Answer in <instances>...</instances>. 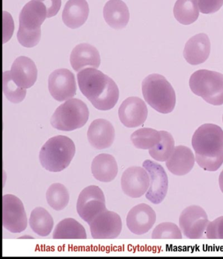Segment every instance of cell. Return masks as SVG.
Instances as JSON below:
<instances>
[{"mask_svg":"<svg viewBox=\"0 0 223 259\" xmlns=\"http://www.w3.org/2000/svg\"><path fill=\"white\" fill-rule=\"evenodd\" d=\"M157 220L156 212L147 204L136 205L130 209L127 217L128 229L136 235H143L152 229Z\"/></svg>","mask_w":223,"mask_h":259,"instance_id":"16","label":"cell"},{"mask_svg":"<svg viewBox=\"0 0 223 259\" xmlns=\"http://www.w3.org/2000/svg\"><path fill=\"white\" fill-rule=\"evenodd\" d=\"M3 227L12 233L25 231L28 220L23 203L16 196L8 194L2 199Z\"/></svg>","mask_w":223,"mask_h":259,"instance_id":"9","label":"cell"},{"mask_svg":"<svg viewBox=\"0 0 223 259\" xmlns=\"http://www.w3.org/2000/svg\"><path fill=\"white\" fill-rule=\"evenodd\" d=\"M103 17L108 25L120 30L125 28L129 22V10L122 0H109L103 8Z\"/></svg>","mask_w":223,"mask_h":259,"instance_id":"24","label":"cell"},{"mask_svg":"<svg viewBox=\"0 0 223 259\" xmlns=\"http://www.w3.org/2000/svg\"><path fill=\"white\" fill-rule=\"evenodd\" d=\"M47 203L56 211L63 210L68 205L69 194L66 187L60 183L51 185L46 193Z\"/></svg>","mask_w":223,"mask_h":259,"instance_id":"29","label":"cell"},{"mask_svg":"<svg viewBox=\"0 0 223 259\" xmlns=\"http://www.w3.org/2000/svg\"><path fill=\"white\" fill-rule=\"evenodd\" d=\"M33 238L32 237H31V236H22V237H20L19 238Z\"/></svg>","mask_w":223,"mask_h":259,"instance_id":"39","label":"cell"},{"mask_svg":"<svg viewBox=\"0 0 223 259\" xmlns=\"http://www.w3.org/2000/svg\"><path fill=\"white\" fill-rule=\"evenodd\" d=\"M13 82L20 89H30L38 78V69L35 63L26 56H20L13 63L10 71Z\"/></svg>","mask_w":223,"mask_h":259,"instance_id":"18","label":"cell"},{"mask_svg":"<svg viewBox=\"0 0 223 259\" xmlns=\"http://www.w3.org/2000/svg\"><path fill=\"white\" fill-rule=\"evenodd\" d=\"M191 90L209 104L223 105V75L218 72L200 69L189 80Z\"/></svg>","mask_w":223,"mask_h":259,"instance_id":"5","label":"cell"},{"mask_svg":"<svg viewBox=\"0 0 223 259\" xmlns=\"http://www.w3.org/2000/svg\"><path fill=\"white\" fill-rule=\"evenodd\" d=\"M218 184H219V188L220 191L223 193V170L220 172L219 178H218Z\"/></svg>","mask_w":223,"mask_h":259,"instance_id":"38","label":"cell"},{"mask_svg":"<svg viewBox=\"0 0 223 259\" xmlns=\"http://www.w3.org/2000/svg\"><path fill=\"white\" fill-rule=\"evenodd\" d=\"M75 154L73 141L64 135H58L49 139L42 146L39 159L45 169L59 172L69 165Z\"/></svg>","mask_w":223,"mask_h":259,"instance_id":"3","label":"cell"},{"mask_svg":"<svg viewBox=\"0 0 223 259\" xmlns=\"http://www.w3.org/2000/svg\"><path fill=\"white\" fill-rule=\"evenodd\" d=\"M89 110L86 104L78 99L67 100L56 109L51 118V124L62 132H72L86 124Z\"/></svg>","mask_w":223,"mask_h":259,"instance_id":"6","label":"cell"},{"mask_svg":"<svg viewBox=\"0 0 223 259\" xmlns=\"http://www.w3.org/2000/svg\"><path fill=\"white\" fill-rule=\"evenodd\" d=\"M29 225L38 235L47 236L53 231L54 222L48 211L42 207H37L31 212Z\"/></svg>","mask_w":223,"mask_h":259,"instance_id":"26","label":"cell"},{"mask_svg":"<svg viewBox=\"0 0 223 259\" xmlns=\"http://www.w3.org/2000/svg\"><path fill=\"white\" fill-rule=\"evenodd\" d=\"M147 105L137 97L127 98L119 107V120L128 128H135L143 125L147 120Z\"/></svg>","mask_w":223,"mask_h":259,"instance_id":"15","label":"cell"},{"mask_svg":"<svg viewBox=\"0 0 223 259\" xmlns=\"http://www.w3.org/2000/svg\"><path fill=\"white\" fill-rule=\"evenodd\" d=\"M143 167L147 171L150 177V186L145 197L153 204H161L168 193V175L163 166L152 160H145Z\"/></svg>","mask_w":223,"mask_h":259,"instance_id":"11","label":"cell"},{"mask_svg":"<svg viewBox=\"0 0 223 259\" xmlns=\"http://www.w3.org/2000/svg\"><path fill=\"white\" fill-rule=\"evenodd\" d=\"M142 93L146 102L161 114L172 112L176 103L172 85L164 76L152 74L142 82Z\"/></svg>","mask_w":223,"mask_h":259,"instance_id":"4","label":"cell"},{"mask_svg":"<svg viewBox=\"0 0 223 259\" xmlns=\"http://www.w3.org/2000/svg\"><path fill=\"white\" fill-rule=\"evenodd\" d=\"M175 19L183 25H190L199 17L197 0H177L173 8Z\"/></svg>","mask_w":223,"mask_h":259,"instance_id":"27","label":"cell"},{"mask_svg":"<svg viewBox=\"0 0 223 259\" xmlns=\"http://www.w3.org/2000/svg\"><path fill=\"white\" fill-rule=\"evenodd\" d=\"M47 17V8L42 2L31 0L24 6L20 13L17 32V39L22 46L31 48L39 44L41 26Z\"/></svg>","mask_w":223,"mask_h":259,"instance_id":"2","label":"cell"},{"mask_svg":"<svg viewBox=\"0 0 223 259\" xmlns=\"http://www.w3.org/2000/svg\"><path fill=\"white\" fill-rule=\"evenodd\" d=\"M161 142L155 147L148 150V154L155 161L165 162L170 158L175 150V141L170 133L161 131Z\"/></svg>","mask_w":223,"mask_h":259,"instance_id":"30","label":"cell"},{"mask_svg":"<svg viewBox=\"0 0 223 259\" xmlns=\"http://www.w3.org/2000/svg\"><path fill=\"white\" fill-rule=\"evenodd\" d=\"M89 225L94 239H115L120 235L123 228L118 213L107 209L97 215Z\"/></svg>","mask_w":223,"mask_h":259,"instance_id":"12","label":"cell"},{"mask_svg":"<svg viewBox=\"0 0 223 259\" xmlns=\"http://www.w3.org/2000/svg\"><path fill=\"white\" fill-rule=\"evenodd\" d=\"M222 121H223V116H222Z\"/></svg>","mask_w":223,"mask_h":259,"instance_id":"40","label":"cell"},{"mask_svg":"<svg viewBox=\"0 0 223 259\" xmlns=\"http://www.w3.org/2000/svg\"><path fill=\"white\" fill-rule=\"evenodd\" d=\"M195 154L217 156L223 152V130L213 123H205L198 128L192 138Z\"/></svg>","mask_w":223,"mask_h":259,"instance_id":"7","label":"cell"},{"mask_svg":"<svg viewBox=\"0 0 223 259\" xmlns=\"http://www.w3.org/2000/svg\"><path fill=\"white\" fill-rule=\"evenodd\" d=\"M14 30L12 17L8 13L4 12V44L10 39Z\"/></svg>","mask_w":223,"mask_h":259,"instance_id":"36","label":"cell"},{"mask_svg":"<svg viewBox=\"0 0 223 259\" xmlns=\"http://www.w3.org/2000/svg\"><path fill=\"white\" fill-rule=\"evenodd\" d=\"M198 8L203 14L217 12L223 5V0H197Z\"/></svg>","mask_w":223,"mask_h":259,"instance_id":"35","label":"cell"},{"mask_svg":"<svg viewBox=\"0 0 223 259\" xmlns=\"http://www.w3.org/2000/svg\"><path fill=\"white\" fill-rule=\"evenodd\" d=\"M209 222L205 209L197 205L187 207L179 216V228L189 239L203 238Z\"/></svg>","mask_w":223,"mask_h":259,"instance_id":"8","label":"cell"},{"mask_svg":"<svg viewBox=\"0 0 223 259\" xmlns=\"http://www.w3.org/2000/svg\"><path fill=\"white\" fill-rule=\"evenodd\" d=\"M107 210L103 191L98 186H89L83 189L77 202V211L88 224L99 213Z\"/></svg>","mask_w":223,"mask_h":259,"instance_id":"10","label":"cell"},{"mask_svg":"<svg viewBox=\"0 0 223 259\" xmlns=\"http://www.w3.org/2000/svg\"><path fill=\"white\" fill-rule=\"evenodd\" d=\"M3 92L6 98L13 103H19L24 100L26 89H20L11 77L10 71L3 73Z\"/></svg>","mask_w":223,"mask_h":259,"instance_id":"31","label":"cell"},{"mask_svg":"<svg viewBox=\"0 0 223 259\" xmlns=\"http://www.w3.org/2000/svg\"><path fill=\"white\" fill-rule=\"evenodd\" d=\"M150 186V177L145 168L132 166L124 171L121 188L128 197L137 199L145 194Z\"/></svg>","mask_w":223,"mask_h":259,"instance_id":"14","label":"cell"},{"mask_svg":"<svg viewBox=\"0 0 223 259\" xmlns=\"http://www.w3.org/2000/svg\"><path fill=\"white\" fill-rule=\"evenodd\" d=\"M206 236L208 239H223V216L209 222Z\"/></svg>","mask_w":223,"mask_h":259,"instance_id":"34","label":"cell"},{"mask_svg":"<svg viewBox=\"0 0 223 259\" xmlns=\"http://www.w3.org/2000/svg\"><path fill=\"white\" fill-rule=\"evenodd\" d=\"M153 239H182V232L177 225L172 222H163L153 230Z\"/></svg>","mask_w":223,"mask_h":259,"instance_id":"32","label":"cell"},{"mask_svg":"<svg viewBox=\"0 0 223 259\" xmlns=\"http://www.w3.org/2000/svg\"><path fill=\"white\" fill-rule=\"evenodd\" d=\"M89 15V7L86 0H68L62 12L65 25L71 29L82 26Z\"/></svg>","mask_w":223,"mask_h":259,"instance_id":"22","label":"cell"},{"mask_svg":"<svg viewBox=\"0 0 223 259\" xmlns=\"http://www.w3.org/2000/svg\"><path fill=\"white\" fill-rule=\"evenodd\" d=\"M79 87L96 109L111 110L119 98L116 83L102 72L95 68L81 70L78 74Z\"/></svg>","mask_w":223,"mask_h":259,"instance_id":"1","label":"cell"},{"mask_svg":"<svg viewBox=\"0 0 223 259\" xmlns=\"http://www.w3.org/2000/svg\"><path fill=\"white\" fill-rule=\"evenodd\" d=\"M130 139L137 149L150 150L161 142L162 136L161 132L144 127L133 133Z\"/></svg>","mask_w":223,"mask_h":259,"instance_id":"28","label":"cell"},{"mask_svg":"<svg viewBox=\"0 0 223 259\" xmlns=\"http://www.w3.org/2000/svg\"><path fill=\"white\" fill-rule=\"evenodd\" d=\"M100 62V53L91 45L81 44L77 45L71 52L70 63L72 68L76 71H80L87 66L98 69Z\"/></svg>","mask_w":223,"mask_h":259,"instance_id":"21","label":"cell"},{"mask_svg":"<svg viewBox=\"0 0 223 259\" xmlns=\"http://www.w3.org/2000/svg\"><path fill=\"white\" fill-rule=\"evenodd\" d=\"M116 132L110 121L100 118L94 120L87 132L90 145L97 150H104L111 147L115 141Z\"/></svg>","mask_w":223,"mask_h":259,"instance_id":"17","label":"cell"},{"mask_svg":"<svg viewBox=\"0 0 223 259\" xmlns=\"http://www.w3.org/2000/svg\"><path fill=\"white\" fill-rule=\"evenodd\" d=\"M118 170V164L112 155L99 154L92 160V174L98 181L109 183L116 179Z\"/></svg>","mask_w":223,"mask_h":259,"instance_id":"23","label":"cell"},{"mask_svg":"<svg viewBox=\"0 0 223 259\" xmlns=\"http://www.w3.org/2000/svg\"><path fill=\"white\" fill-rule=\"evenodd\" d=\"M54 239H86L84 227L73 218H66L55 227L53 234Z\"/></svg>","mask_w":223,"mask_h":259,"instance_id":"25","label":"cell"},{"mask_svg":"<svg viewBox=\"0 0 223 259\" xmlns=\"http://www.w3.org/2000/svg\"><path fill=\"white\" fill-rule=\"evenodd\" d=\"M48 87L51 95L55 100L64 101L76 95L75 76L67 69H58L49 76Z\"/></svg>","mask_w":223,"mask_h":259,"instance_id":"13","label":"cell"},{"mask_svg":"<svg viewBox=\"0 0 223 259\" xmlns=\"http://www.w3.org/2000/svg\"><path fill=\"white\" fill-rule=\"evenodd\" d=\"M196 161L202 169L215 172L219 169L223 164V152L217 156L206 157L195 154Z\"/></svg>","mask_w":223,"mask_h":259,"instance_id":"33","label":"cell"},{"mask_svg":"<svg viewBox=\"0 0 223 259\" xmlns=\"http://www.w3.org/2000/svg\"><path fill=\"white\" fill-rule=\"evenodd\" d=\"M42 2L46 6L47 11V18L55 17L60 10L61 0H37Z\"/></svg>","mask_w":223,"mask_h":259,"instance_id":"37","label":"cell"},{"mask_svg":"<svg viewBox=\"0 0 223 259\" xmlns=\"http://www.w3.org/2000/svg\"><path fill=\"white\" fill-rule=\"evenodd\" d=\"M211 42L205 33L193 36L187 42L183 56L187 62L193 65L203 64L210 55Z\"/></svg>","mask_w":223,"mask_h":259,"instance_id":"19","label":"cell"},{"mask_svg":"<svg viewBox=\"0 0 223 259\" xmlns=\"http://www.w3.org/2000/svg\"><path fill=\"white\" fill-rule=\"evenodd\" d=\"M196 161L192 150L188 146L179 145L170 158L166 161V167L171 173L175 176H184L193 170Z\"/></svg>","mask_w":223,"mask_h":259,"instance_id":"20","label":"cell"}]
</instances>
